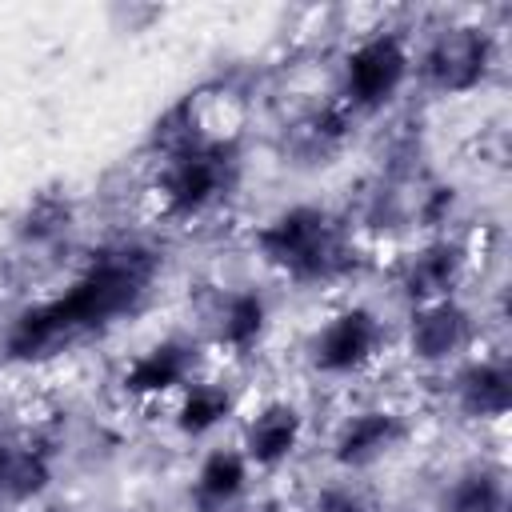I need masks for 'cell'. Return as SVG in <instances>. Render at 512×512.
Masks as SVG:
<instances>
[{"instance_id": "1", "label": "cell", "mask_w": 512, "mask_h": 512, "mask_svg": "<svg viewBox=\"0 0 512 512\" xmlns=\"http://www.w3.org/2000/svg\"><path fill=\"white\" fill-rule=\"evenodd\" d=\"M156 276V252L144 244H120L100 252L60 296L20 308L4 328V356L12 364H36L64 344H76L120 316L136 312Z\"/></svg>"}, {"instance_id": "2", "label": "cell", "mask_w": 512, "mask_h": 512, "mask_svg": "<svg viewBox=\"0 0 512 512\" xmlns=\"http://www.w3.org/2000/svg\"><path fill=\"white\" fill-rule=\"evenodd\" d=\"M256 256L296 284L328 280L344 268L340 224L324 204H288L252 232Z\"/></svg>"}, {"instance_id": "3", "label": "cell", "mask_w": 512, "mask_h": 512, "mask_svg": "<svg viewBox=\"0 0 512 512\" xmlns=\"http://www.w3.org/2000/svg\"><path fill=\"white\" fill-rule=\"evenodd\" d=\"M496 68V40L484 24L456 20L428 36L420 52H412V76L436 96H472L488 84Z\"/></svg>"}, {"instance_id": "4", "label": "cell", "mask_w": 512, "mask_h": 512, "mask_svg": "<svg viewBox=\"0 0 512 512\" xmlns=\"http://www.w3.org/2000/svg\"><path fill=\"white\" fill-rule=\"evenodd\" d=\"M412 80V44L396 28L360 36L340 60V100L348 112L388 108Z\"/></svg>"}, {"instance_id": "5", "label": "cell", "mask_w": 512, "mask_h": 512, "mask_svg": "<svg viewBox=\"0 0 512 512\" xmlns=\"http://www.w3.org/2000/svg\"><path fill=\"white\" fill-rule=\"evenodd\" d=\"M232 144H184L164 152L156 172V196L164 216L192 220L208 212L232 184Z\"/></svg>"}, {"instance_id": "6", "label": "cell", "mask_w": 512, "mask_h": 512, "mask_svg": "<svg viewBox=\"0 0 512 512\" xmlns=\"http://www.w3.org/2000/svg\"><path fill=\"white\" fill-rule=\"evenodd\" d=\"M380 348V316L368 304H344L308 336V364L320 376H356L380 356Z\"/></svg>"}, {"instance_id": "7", "label": "cell", "mask_w": 512, "mask_h": 512, "mask_svg": "<svg viewBox=\"0 0 512 512\" xmlns=\"http://www.w3.org/2000/svg\"><path fill=\"white\" fill-rule=\"evenodd\" d=\"M476 344V316L460 296L432 300L408 312V356L428 368L460 364Z\"/></svg>"}, {"instance_id": "8", "label": "cell", "mask_w": 512, "mask_h": 512, "mask_svg": "<svg viewBox=\"0 0 512 512\" xmlns=\"http://www.w3.org/2000/svg\"><path fill=\"white\" fill-rule=\"evenodd\" d=\"M404 440H408V420H404V412L384 408V404H376V408H356V412H348V416L336 424V432H332V440H328V460H332L340 472L356 476V472H368V468H376L380 460H388Z\"/></svg>"}, {"instance_id": "9", "label": "cell", "mask_w": 512, "mask_h": 512, "mask_svg": "<svg viewBox=\"0 0 512 512\" xmlns=\"http://www.w3.org/2000/svg\"><path fill=\"white\" fill-rule=\"evenodd\" d=\"M200 372V340L192 336H164L156 344H148L144 352H136L124 372H120V388L132 400H160L172 396L180 388H188Z\"/></svg>"}, {"instance_id": "10", "label": "cell", "mask_w": 512, "mask_h": 512, "mask_svg": "<svg viewBox=\"0 0 512 512\" xmlns=\"http://www.w3.org/2000/svg\"><path fill=\"white\" fill-rule=\"evenodd\" d=\"M464 272H468V248L452 236H432L400 260L396 288L412 308H420V304L456 296Z\"/></svg>"}, {"instance_id": "11", "label": "cell", "mask_w": 512, "mask_h": 512, "mask_svg": "<svg viewBox=\"0 0 512 512\" xmlns=\"http://www.w3.org/2000/svg\"><path fill=\"white\" fill-rule=\"evenodd\" d=\"M304 444V412L292 400H264L240 428V452L252 472L284 468Z\"/></svg>"}, {"instance_id": "12", "label": "cell", "mask_w": 512, "mask_h": 512, "mask_svg": "<svg viewBox=\"0 0 512 512\" xmlns=\"http://www.w3.org/2000/svg\"><path fill=\"white\" fill-rule=\"evenodd\" d=\"M448 388L456 412L472 424H492L512 412V368L504 356H464Z\"/></svg>"}, {"instance_id": "13", "label": "cell", "mask_w": 512, "mask_h": 512, "mask_svg": "<svg viewBox=\"0 0 512 512\" xmlns=\"http://www.w3.org/2000/svg\"><path fill=\"white\" fill-rule=\"evenodd\" d=\"M248 484H252V464L244 460L240 444H216L200 456L188 484V500L196 512H232L244 500Z\"/></svg>"}, {"instance_id": "14", "label": "cell", "mask_w": 512, "mask_h": 512, "mask_svg": "<svg viewBox=\"0 0 512 512\" xmlns=\"http://www.w3.org/2000/svg\"><path fill=\"white\" fill-rule=\"evenodd\" d=\"M52 488V456L32 440H0V508H20Z\"/></svg>"}, {"instance_id": "15", "label": "cell", "mask_w": 512, "mask_h": 512, "mask_svg": "<svg viewBox=\"0 0 512 512\" xmlns=\"http://www.w3.org/2000/svg\"><path fill=\"white\" fill-rule=\"evenodd\" d=\"M216 328H212V340L236 356L252 352L264 332H268V300L264 292L256 288H236L228 296H220V308H216Z\"/></svg>"}, {"instance_id": "16", "label": "cell", "mask_w": 512, "mask_h": 512, "mask_svg": "<svg viewBox=\"0 0 512 512\" xmlns=\"http://www.w3.org/2000/svg\"><path fill=\"white\" fill-rule=\"evenodd\" d=\"M440 512H508V476L492 460L464 464L440 492Z\"/></svg>"}, {"instance_id": "17", "label": "cell", "mask_w": 512, "mask_h": 512, "mask_svg": "<svg viewBox=\"0 0 512 512\" xmlns=\"http://www.w3.org/2000/svg\"><path fill=\"white\" fill-rule=\"evenodd\" d=\"M236 412V396L228 384L220 380H192L188 388H180V400H176V412H172V424L184 440H204L212 436L228 416Z\"/></svg>"}, {"instance_id": "18", "label": "cell", "mask_w": 512, "mask_h": 512, "mask_svg": "<svg viewBox=\"0 0 512 512\" xmlns=\"http://www.w3.org/2000/svg\"><path fill=\"white\" fill-rule=\"evenodd\" d=\"M308 512H376V508H372V500H368V492L360 484L332 480V484H324V488L312 492Z\"/></svg>"}, {"instance_id": "19", "label": "cell", "mask_w": 512, "mask_h": 512, "mask_svg": "<svg viewBox=\"0 0 512 512\" xmlns=\"http://www.w3.org/2000/svg\"><path fill=\"white\" fill-rule=\"evenodd\" d=\"M256 512H276V508H256Z\"/></svg>"}]
</instances>
